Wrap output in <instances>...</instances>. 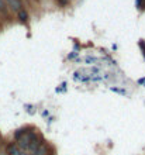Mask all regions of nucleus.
<instances>
[{
	"label": "nucleus",
	"instance_id": "nucleus-1",
	"mask_svg": "<svg viewBox=\"0 0 145 155\" xmlns=\"http://www.w3.org/2000/svg\"><path fill=\"white\" fill-rule=\"evenodd\" d=\"M6 3L8 4V7L12 8V10H14V12H20L21 10V2L20 0H6Z\"/></svg>",
	"mask_w": 145,
	"mask_h": 155
},
{
	"label": "nucleus",
	"instance_id": "nucleus-2",
	"mask_svg": "<svg viewBox=\"0 0 145 155\" xmlns=\"http://www.w3.org/2000/svg\"><path fill=\"white\" fill-rule=\"evenodd\" d=\"M21 154H23V151L17 145H14V144H12L8 147V155H21Z\"/></svg>",
	"mask_w": 145,
	"mask_h": 155
},
{
	"label": "nucleus",
	"instance_id": "nucleus-3",
	"mask_svg": "<svg viewBox=\"0 0 145 155\" xmlns=\"http://www.w3.org/2000/svg\"><path fill=\"white\" fill-rule=\"evenodd\" d=\"M18 18H20L21 21H27L28 16H27V13H25L24 10H20V12H18Z\"/></svg>",
	"mask_w": 145,
	"mask_h": 155
},
{
	"label": "nucleus",
	"instance_id": "nucleus-4",
	"mask_svg": "<svg viewBox=\"0 0 145 155\" xmlns=\"http://www.w3.org/2000/svg\"><path fill=\"white\" fill-rule=\"evenodd\" d=\"M31 155H45V150H44V148H41V147H40L35 152H34V154H31Z\"/></svg>",
	"mask_w": 145,
	"mask_h": 155
},
{
	"label": "nucleus",
	"instance_id": "nucleus-5",
	"mask_svg": "<svg viewBox=\"0 0 145 155\" xmlns=\"http://www.w3.org/2000/svg\"><path fill=\"white\" fill-rule=\"evenodd\" d=\"M86 61V64H90V62H96V58H92V57H87L85 59Z\"/></svg>",
	"mask_w": 145,
	"mask_h": 155
},
{
	"label": "nucleus",
	"instance_id": "nucleus-6",
	"mask_svg": "<svg viewBox=\"0 0 145 155\" xmlns=\"http://www.w3.org/2000/svg\"><path fill=\"white\" fill-rule=\"evenodd\" d=\"M4 10V0H0V12Z\"/></svg>",
	"mask_w": 145,
	"mask_h": 155
}]
</instances>
